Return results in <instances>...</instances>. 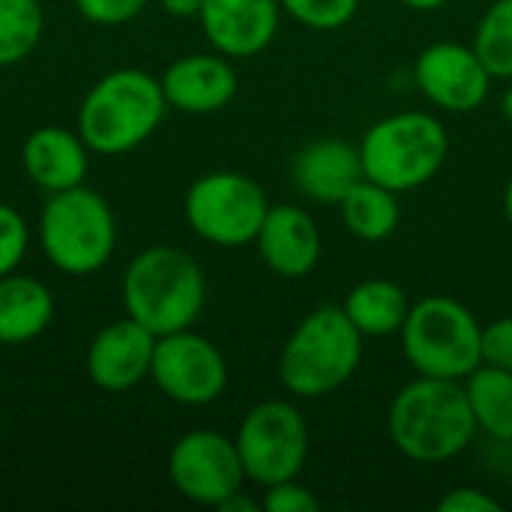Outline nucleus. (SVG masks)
I'll list each match as a JSON object with an SVG mask.
<instances>
[{"label": "nucleus", "instance_id": "nucleus-1", "mask_svg": "<svg viewBox=\"0 0 512 512\" xmlns=\"http://www.w3.org/2000/svg\"><path fill=\"white\" fill-rule=\"evenodd\" d=\"M387 429L393 447L417 465H441L462 456L477 438L465 381L417 375L393 396Z\"/></svg>", "mask_w": 512, "mask_h": 512}, {"label": "nucleus", "instance_id": "nucleus-2", "mask_svg": "<svg viewBox=\"0 0 512 512\" xmlns=\"http://www.w3.org/2000/svg\"><path fill=\"white\" fill-rule=\"evenodd\" d=\"M207 300L201 264L177 246H150L138 252L123 276V306L132 321L153 336L189 330Z\"/></svg>", "mask_w": 512, "mask_h": 512}, {"label": "nucleus", "instance_id": "nucleus-3", "mask_svg": "<svg viewBox=\"0 0 512 512\" xmlns=\"http://www.w3.org/2000/svg\"><path fill=\"white\" fill-rule=\"evenodd\" d=\"M366 336L342 306L312 309L285 339L279 381L297 399H321L342 390L363 363Z\"/></svg>", "mask_w": 512, "mask_h": 512}, {"label": "nucleus", "instance_id": "nucleus-4", "mask_svg": "<svg viewBox=\"0 0 512 512\" xmlns=\"http://www.w3.org/2000/svg\"><path fill=\"white\" fill-rule=\"evenodd\" d=\"M159 78L141 69H114L99 78L78 108V135L99 156H120L144 144L165 117Z\"/></svg>", "mask_w": 512, "mask_h": 512}, {"label": "nucleus", "instance_id": "nucleus-5", "mask_svg": "<svg viewBox=\"0 0 512 512\" xmlns=\"http://www.w3.org/2000/svg\"><path fill=\"white\" fill-rule=\"evenodd\" d=\"M447 153L450 135L429 111L387 114L372 123L360 141L363 174L399 195L435 180Z\"/></svg>", "mask_w": 512, "mask_h": 512}, {"label": "nucleus", "instance_id": "nucleus-6", "mask_svg": "<svg viewBox=\"0 0 512 512\" xmlns=\"http://www.w3.org/2000/svg\"><path fill=\"white\" fill-rule=\"evenodd\" d=\"M399 336L417 375L465 381L483 363V324L450 294H429L411 303Z\"/></svg>", "mask_w": 512, "mask_h": 512}, {"label": "nucleus", "instance_id": "nucleus-7", "mask_svg": "<svg viewBox=\"0 0 512 512\" xmlns=\"http://www.w3.org/2000/svg\"><path fill=\"white\" fill-rule=\"evenodd\" d=\"M45 258L69 273L90 276L102 270L117 246V222L108 201L84 186L51 192L39 216Z\"/></svg>", "mask_w": 512, "mask_h": 512}, {"label": "nucleus", "instance_id": "nucleus-8", "mask_svg": "<svg viewBox=\"0 0 512 512\" xmlns=\"http://www.w3.org/2000/svg\"><path fill=\"white\" fill-rule=\"evenodd\" d=\"M270 201L252 177L240 171H210L198 177L183 201L189 228L213 246L237 249L255 243Z\"/></svg>", "mask_w": 512, "mask_h": 512}, {"label": "nucleus", "instance_id": "nucleus-9", "mask_svg": "<svg viewBox=\"0 0 512 512\" xmlns=\"http://www.w3.org/2000/svg\"><path fill=\"white\" fill-rule=\"evenodd\" d=\"M246 480L267 489L300 477L309 459V426L297 405L267 399L246 411L234 435Z\"/></svg>", "mask_w": 512, "mask_h": 512}, {"label": "nucleus", "instance_id": "nucleus-10", "mask_svg": "<svg viewBox=\"0 0 512 512\" xmlns=\"http://www.w3.org/2000/svg\"><path fill=\"white\" fill-rule=\"evenodd\" d=\"M150 378L171 402L201 408L225 393L228 363L207 336L192 333L189 327L168 336H156Z\"/></svg>", "mask_w": 512, "mask_h": 512}, {"label": "nucleus", "instance_id": "nucleus-11", "mask_svg": "<svg viewBox=\"0 0 512 512\" xmlns=\"http://www.w3.org/2000/svg\"><path fill=\"white\" fill-rule=\"evenodd\" d=\"M168 477L183 498L204 507H219L246 483L234 438L213 429L186 432L171 447Z\"/></svg>", "mask_w": 512, "mask_h": 512}, {"label": "nucleus", "instance_id": "nucleus-12", "mask_svg": "<svg viewBox=\"0 0 512 512\" xmlns=\"http://www.w3.org/2000/svg\"><path fill=\"white\" fill-rule=\"evenodd\" d=\"M417 90L441 111L468 114L477 111L492 90V75L477 57L474 45L465 42H432L417 54L414 63Z\"/></svg>", "mask_w": 512, "mask_h": 512}, {"label": "nucleus", "instance_id": "nucleus-13", "mask_svg": "<svg viewBox=\"0 0 512 512\" xmlns=\"http://www.w3.org/2000/svg\"><path fill=\"white\" fill-rule=\"evenodd\" d=\"M207 42L225 57H255L279 33V0H204L198 12Z\"/></svg>", "mask_w": 512, "mask_h": 512}, {"label": "nucleus", "instance_id": "nucleus-14", "mask_svg": "<svg viewBox=\"0 0 512 512\" xmlns=\"http://www.w3.org/2000/svg\"><path fill=\"white\" fill-rule=\"evenodd\" d=\"M261 261L282 279H303L321 261V228L306 207L297 204H270L258 237Z\"/></svg>", "mask_w": 512, "mask_h": 512}, {"label": "nucleus", "instance_id": "nucleus-15", "mask_svg": "<svg viewBox=\"0 0 512 512\" xmlns=\"http://www.w3.org/2000/svg\"><path fill=\"white\" fill-rule=\"evenodd\" d=\"M156 336L132 321H114L99 330L87 348V375L105 393H126L150 378Z\"/></svg>", "mask_w": 512, "mask_h": 512}, {"label": "nucleus", "instance_id": "nucleus-16", "mask_svg": "<svg viewBox=\"0 0 512 512\" xmlns=\"http://www.w3.org/2000/svg\"><path fill=\"white\" fill-rule=\"evenodd\" d=\"M168 108L183 114L222 111L237 96V72L225 54H186L159 78Z\"/></svg>", "mask_w": 512, "mask_h": 512}, {"label": "nucleus", "instance_id": "nucleus-17", "mask_svg": "<svg viewBox=\"0 0 512 512\" xmlns=\"http://www.w3.org/2000/svg\"><path fill=\"white\" fill-rule=\"evenodd\" d=\"M294 186L315 204H339L366 174L360 144L342 138H315L300 147L291 165Z\"/></svg>", "mask_w": 512, "mask_h": 512}, {"label": "nucleus", "instance_id": "nucleus-18", "mask_svg": "<svg viewBox=\"0 0 512 512\" xmlns=\"http://www.w3.org/2000/svg\"><path fill=\"white\" fill-rule=\"evenodd\" d=\"M87 144L63 126H42L27 135L21 147V165L27 177L45 192H63L81 186L87 177Z\"/></svg>", "mask_w": 512, "mask_h": 512}, {"label": "nucleus", "instance_id": "nucleus-19", "mask_svg": "<svg viewBox=\"0 0 512 512\" xmlns=\"http://www.w3.org/2000/svg\"><path fill=\"white\" fill-rule=\"evenodd\" d=\"M54 318L51 291L21 273L0 276V345H24L45 333Z\"/></svg>", "mask_w": 512, "mask_h": 512}, {"label": "nucleus", "instance_id": "nucleus-20", "mask_svg": "<svg viewBox=\"0 0 512 512\" xmlns=\"http://www.w3.org/2000/svg\"><path fill=\"white\" fill-rule=\"evenodd\" d=\"M342 309L366 339H384L402 330L411 312V300L399 282L375 276L357 282L348 291Z\"/></svg>", "mask_w": 512, "mask_h": 512}, {"label": "nucleus", "instance_id": "nucleus-21", "mask_svg": "<svg viewBox=\"0 0 512 512\" xmlns=\"http://www.w3.org/2000/svg\"><path fill=\"white\" fill-rule=\"evenodd\" d=\"M342 222L345 228L363 240V243H381L396 234L402 210H399V192L363 177L342 201Z\"/></svg>", "mask_w": 512, "mask_h": 512}, {"label": "nucleus", "instance_id": "nucleus-22", "mask_svg": "<svg viewBox=\"0 0 512 512\" xmlns=\"http://www.w3.org/2000/svg\"><path fill=\"white\" fill-rule=\"evenodd\" d=\"M465 393L477 420V432L512 444V372L480 363L465 378Z\"/></svg>", "mask_w": 512, "mask_h": 512}, {"label": "nucleus", "instance_id": "nucleus-23", "mask_svg": "<svg viewBox=\"0 0 512 512\" xmlns=\"http://www.w3.org/2000/svg\"><path fill=\"white\" fill-rule=\"evenodd\" d=\"M42 30L45 12L39 0H0V69L30 57Z\"/></svg>", "mask_w": 512, "mask_h": 512}, {"label": "nucleus", "instance_id": "nucleus-24", "mask_svg": "<svg viewBox=\"0 0 512 512\" xmlns=\"http://www.w3.org/2000/svg\"><path fill=\"white\" fill-rule=\"evenodd\" d=\"M471 45L495 81H512V0H495L483 12Z\"/></svg>", "mask_w": 512, "mask_h": 512}, {"label": "nucleus", "instance_id": "nucleus-25", "mask_svg": "<svg viewBox=\"0 0 512 512\" xmlns=\"http://www.w3.org/2000/svg\"><path fill=\"white\" fill-rule=\"evenodd\" d=\"M282 15L309 30H339L354 21L360 0H279Z\"/></svg>", "mask_w": 512, "mask_h": 512}, {"label": "nucleus", "instance_id": "nucleus-26", "mask_svg": "<svg viewBox=\"0 0 512 512\" xmlns=\"http://www.w3.org/2000/svg\"><path fill=\"white\" fill-rule=\"evenodd\" d=\"M27 252V222L9 204H0V276L15 273Z\"/></svg>", "mask_w": 512, "mask_h": 512}, {"label": "nucleus", "instance_id": "nucleus-27", "mask_svg": "<svg viewBox=\"0 0 512 512\" xmlns=\"http://www.w3.org/2000/svg\"><path fill=\"white\" fill-rule=\"evenodd\" d=\"M318 507H321L318 495L309 486H303L297 477L267 486L261 498L264 512H318Z\"/></svg>", "mask_w": 512, "mask_h": 512}, {"label": "nucleus", "instance_id": "nucleus-28", "mask_svg": "<svg viewBox=\"0 0 512 512\" xmlns=\"http://www.w3.org/2000/svg\"><path fill=\"white\" fill-rule=\"evenodd\" d=\"M144 3H147V0H75L78 12H81L87 21L105 24V27L132 21V18L144 9Z\"/></svg>", "mask_w": 512, "mask_h": 512}, {"label": "nucleus", "instance_id": "nucleus-29", "mask_svg": "<svg viewBox=\"0 0 512 512\" xmlns=\"http://www.w3.org/2000/svg\"><path fill=\"white\" fill-rule=\"evenodd\" d=\"M483 363L512 372V315L483 327Z\"/></svg>", "mask_w": 512, "mask_h": 512}, {"label": "nucleus", "instance_id": "nucleus-30", "mask_svg": "<svg viewBox=\"0 0 512 512\" xmlns=\"http://www.w3.org/2000/svg\"><path fill=\"white\" fill-rule=\"evenodd\" d=\"M438 510L444 512H501L504 510V504L492 495V492H486V489H480V486H456V489H450L441 501H438Z\"/></svg>", "mask_w": 512, "mask_h": 512}, {"label": "nucleus", "instance_id": "nucleus-31", "mask_svg": "<svg viewBox=\"0 0 512 512\" xmlns=\"http://www.w3.org/2000/svg\"><path fill=\"white\" fill-rule=\"evenodd\" d=\"M216 510H222V512H258L261 510V501H252L243 489L240 492H234L231 498H225Z\"/></svg>", "mask_w": 512, "mask_h": 512}, {"label": "nucleus", "instance_id": "nucleus-32", "mask_svg": "<svg viewBox=\"0 0 512 512\" xmlns=\"http://www.w3.org/2000/svg\"><path fill=\"white\" fill-rule=\"evenodd\" d=\"M204 0H162V9L174 18H198Z\"/></svg>", "mask_w": 512, "mask_h": 512}, {"label": "nucleus", "instance_id": "nucleus-33", "mask_svg": "<svg viewBox=\"0 0 512 512\" xmlns=\"http://www.w3.org/2000/svg\"><path fill=\"white\" fill-rule=\"evenodd\" d=\"M399 3H405L408 9H417V12H435V9H441L447 0H399Z\"/></svg>", "mask_w": 512, "mask_h": 512}, {"label": "nucleus", "instance_id": "nucleus-34", "mask_svg": "<svg viewBox=\"0 0 512 512\" xmlns=\"http://www.w3.org/2000/svg\"><path fill=\"white\" fill-rule=\"evenodd\" d=\"M504 216H507V225H510L512 231V174L510 180H507V186H504Z\"/></svg>", "mask_w": 512, "mask_h": 512}, {"label": "nucleus", "instance_id": "nucleus-35", "mask_svg": "<svg viewBox=\"0 0 512 512\" xmlns=\"http://www.w3.org/2000/svg\"><path fill=\"white\" fill-rule=\"evenodd\" d=\"M501 114H504V120L512 126V84L504 90V96H501Z\"/></svg>", "mask_w": 512, "mask_h": 512}]
</instances>
